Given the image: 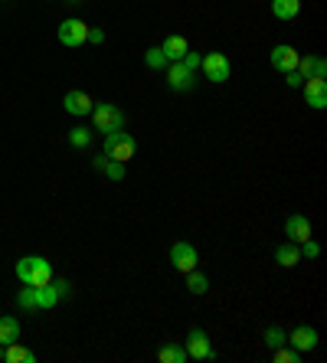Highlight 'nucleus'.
Listing matches in <instances>:
<instances>
[{"instance_id": "obj_1", "label": "nucleus", "mask_w": 327, "mask_h": 363, "mask_svg": "<svg viewBox=\"0 0 327 363\" xmlns=\"http://www.w3.org/2000/svg\"><path fill=\"white\" fill-rule=\"evenodd\" d=\"M17 278L23 285H50L52 282V265L43 255H23L17 262Z\"/></svg>"}, {"instance_id": "obj_2", "label": "nucleus", "mask_w": 327, "mask_h": 363, "mask_svg": "<svg viewBox=\"0 0 327 363\" xmlns=\"http://www.w3.org/2000/svg\"><path fill=\"white\" fill-rule=\"evenodd\" d=\"M135 150H138V141L131 138L125 128L105 135V144H101V154H105L108 161H118V164H128L131 157H135Z\"/></svg>"}, {"instance_id": "obj_3", "label": "nucleus", "mask_w": 327, "mask_h": 363, "mask_svg": "<svg viewBox=\"0 0 327 363\" xmlns=\"http://www.w3.org/2000/svg\"><path fill=\"white\" fill-rule=\"evenodd\" d=\"M92 121H95V131L112 135V131L125 128V112L118 105H112V101H99V105H92Z\"/></svg>"}, {"instance_id": "obj_4", "label": "nucleus", "mask_w": 327, "mask_h": 363, "mask_svg": "<svg viewBox=\"0 0 327 363\" xmlns=\"http://www.w3.org/2000/svg\"><path fill=\"white\" fill-rule=\"evenodd\" d=\"M59 43L69 46V50H76L82 43H88V23L86 20H79V17H69L59 23Z\"/></svg>"}, {"instance_id": "obj_5", "label": "nucleus", "mask_w": 327, "mask_h": 363, "mask_svg": "<svg viewBox=\"0 0 327 363\" xmlns=\"http://www.w3.org/2000/svg\"><path fill=\"white\" fill-rule=\"evenodd\" d=\"M167 86L174 88V92H190V88H197V72H190L180 59L167 63Z\"/></svg>"}, {"instance_id": "obj_6", "label": "nucleus", "mask_w": 327, "mask_h": 363, "mask_svg": "<svg viewBox=\"0 0 327 363\" xmlns=\"http://www.w3.org/2000/svg\"><path fill=\"white\" fill-rule=\"evenodd\" d=\"M301 88H304V101H308V105H311L315 112L327 108V75H315V79H304Z\"/></svg>"}, {"instance_id": "obj_7", "label": "nucleus", "mask_w": 327, "mask_h": 363, "mask_svg": "<svg viewBox=\"0 0 327 363\" xmlns=\"http://www.w3.org/2000/svg\"><path fill=\"white\" fill-rule=\"evenodd\" d=\"M187 357L190 360H213L216 353L210 347V337H206V331L203 327H193L187 334Z\"/></svg>"}, {"instance_id": "obj_8", "label": "nucleus", "mask_w": 327, "mask_h": 363, "mask_svg": "<svg viewBox=\"0 0 327 363\" xmlns=\"http://www.w3.org/2000/svg\"><path fill=\"white\" fill-rule=\"evenodd\" d=\"M200 69L206 72V79H210V82H226L229 72H232V66H229L226 52H210V56L203 59Z\"/></svg>"}, {"instance_id": "obj_9", "label": "nucleus", "mask_w": 327, "mask_h": 363, "mask_svg": "<svg viewBox=\"0 0 327 363\" xmlns=\"http://www.w3.org/2000/svg\"><path fill=\"white\" fill-rule=\"evenodd\" d=\"M170 262H174L177 272H190V268H197L200 255H197V249L190 242H174L170 246Z\"/></svg>"}, {"instance_id": "obj_10", "label": "nucleus", "mask_w": 327, "mask_h": 363, "mask_svg": "<svg viewBox=\"0 0 327 363\" xmlns=\"http://www.w3.org/2000/svg\"><path fill=\"white\" fill-rule=\"evenodd\" d=\"M298 59H301V52L288 46V43H281L272 50V66H275L278 72H291V69H298Z\"/></svg>"}, {"instance_id": "obj_11", "label": "nucleus", "mask_w": 327, "mask_h": 363, "mask_svg": "<svg viewBox=\"0 0 327 363\" xmlns=\"http://www.w3.org/2000/svg\"><path fill=\"white\" fill-rule=\"evenodd\" d=\"M92 105H95V101H92V95H88V92H66V99H63V108L69 115H76V118H82V115H92Z\"/></svg>"}, {"instance_id": "obj_12", "label": "nucleus", "mask_w": 327, "mask_h": 363, "mask_svg": "<svg viewBox=\"0 0 327 363\" xmlns=\"http://www.w3.org/2000/svg\"><path fill=\"white\" fill-rule=\"evenodd\" d=\"M288 344L295 347V351H301V353H311L317 347V331L315 327H308V324H301V327H295L288 334Z\"/></svg>"}, {"instance_id": "obj_13", "label": "nucleus", "mask_w": 327, "mask_h": 363, "mask_svg": "<svg viewBox=\"0 0 327 363\" xmlns=\"http://www.w3.org/2000/svg\"><path fill=\"white\" fill-rule=\"evenodd\" d=\"M285 236H288V242H298L301 246L304 239H311V223H308V216L295 213L285 219Z\"/></svg>"}, {"instance_id": "obj_14", "label": "nucleus", "mask_w": 327, "mask_h": 363, "mask_svg": "<svg viewBox=\"0 0 327 363\" xmlns=\"http://www.w3.org/2000/svg\"><path fill=\"white\" fill-rule=\"evenodd\" d=\"M295 72L301 79H315V75H327V59L324 56H301Z\"/></svg>"}, {"instance_id": "obj_15", "label": "nucleus", "mask_w": 327, "mask_h": 363, "mask_svg": "<svg viewBox=\"0 0 327 363\" xmlns=\"http://www.w3.org/2000/svg\"><path fill=\"white\" fill-rule=\"evenodd\" d=\"M275 262L281 268H295V265L301 262V252H298V242H281L275 249Z\"/></svg>"}, {"instance_id": "obj_16", "label": "nucleus", "mask_w": 327, "mask_h": 363, "mask_svg": "<svg viewBox=\"0 0 327 363\" xmlns=\"http://www.w3.org/2000/svg\"><path fill=\"white\" fill-rule=\"evenodd\" d=\"M161 50H164V56H167V63H177V59H184V52H187L190 46L184 37H167L161 43Z\"/></svg>"}, {"instance_id": "obj_17", "label": "nucleus", "mask_w": 327, "mask_h": 363, "mask_svg": "<svg viewBox=\"0 0 327 363\" xmlns=\"http://www.w3.org/2000/svg\"><path fill=\"white\" fill-rule=\"evenodd\" d=\"M3 360H7V363H37V353L26 351V347H20V340H13V344L3 347Z\"/></svg>"}, {"instance_id": "obj_18", "label": "nucleus", "mask_w": 327, "mask_h": 363, "mask_svg": "<svg viewBox=\"0 0 327 363\" xmlns=\"http://www.w3.org/2000/svg\"><path fill=\"white\" fill-rule=\"evenodd\" d=\"M92 167H95V170H101V174L108 177V180H115V184H118V180H125V164H118V161L95 157V161H92Z\"/></svg>"}, {"instance_id": "obj_19", "label": "nucleus", "mask_w": 327, "mask_h": 363, "mask_svg": "<svg viewBox=\"0 0 327 363\" xmlns=\"http://www.w3.org/2000/svg\"><path fill=\"white\" fill-rule=\"evenodd\" d=\"M33 298H37V311H50L52 304L59 301L52 285H33Z\"/></svg>"}, {"instance_id": "obj_20", "label": "nucleus", "mask_w": 327, "mask_h": 363, "mask_svg": "<svg viewBox=\"0 0 327 363\" xmlns=\"http://www.w3.org/2000/svg\"><path fill=\"white\" fill-rule=\"evenodd\" d=\"M272 13L278 20H295L301 13V0H272Z\"/></svg>"}, {"instance_id": "obj_21", "label": "nucleus", "mask_w": 327, "mask_h": 363, "mask_svg": "<svg viewBox=\"0 0 327 363\" xmlns=\"http://www.w3.org/2000/svg\"><path fill=\"white\" fill-rule=\"evenodd\" d=\"M13 340H20V321L17 317H0V344L7 347V344H13Z\"/></svg>"}, {"instance_id": "obj_22", "label": "nucleus", "mask_w": 327, "mask_h": 363, "mask_svg": "<svg viewBox=\"0 0 327 363\" xmlns=\"http://www.w3.org/2000/svg\"><path fill=\"white\" fill-rule=\"evenodd\" d=\"M157 360L161 363H184V360H190V357H187V347H180V344H164L161 351H157Z\"/></svg>"}, {"instance_id": "obj_23", "label": "nucleus", "mask_w": 327, "mask_h": 363, "mask_svg": "<svg viewBox=\"0 0 327 363\" xmlns=\"http://www.w3.org/2000/svg\"><path fill=\"white\" fill-rule=\"evenodd\" d=\"M187 288H190V295H206V291H210V278L203 275V272H197V268H190Z\"/></svg>"}, {"instance_id": "obj_24", "label": "nucleus", "mask_w": 327, "mask_h": 363, "mask_svg": "<svg viewBox=\"0 0 327 363\" xmlns=\"http://www.w3.org/2000/svg\"><path fill=\"white\" fill-rule=\"evenodd\" d=\"M144 66L148 69H167V56H164L161 46H151V50L144 52Z\"/></svg>"}, {"instance_id": "obj_25", "label": "nucleus", "mask_w": 327, "mask_h": 363, "mask_svg": "<svg viewBox=\"0 0 327 363\" xmlns=\"http://www.w3.org/2000/svg\"><path fill=\"white\" fill-rule=\"evenodd\" d=\"M69 144L79 150H86L88 144H92V131H88V128H72V131H69Z\"/></svg>"}, {"instance_id": "obj_26", "label": "nucleus", "mask_w": 327, "mask_h": 363, "mask_svg": "<svg viewBox=\"0 0 327 363\" xmlns=\"http://www.w3.org/2000/svg\"><path fill=\"white\" fill-rule=\"evenodd\" d=\"M265 344L275 351V347H281V344H288V334H285V331H281L278 324H272L268 331H265Z\"/></svg>"}, {"instance_id": "obj_27", "label": "nucleus", "mask_w": 327, "mask_h": 363, "mask_svg": "<svg viewBox=\"0 0 327 363\" xmlns=\"http://www.w3.org/2000/svg\"><path fill=\"white\" fill-rule=\"evenodd\" d=\"M301 357H304L301 351H288L285 344L275 347V363H301Z\"/></svg>"}, {"instance_id": "obj_28", "label": "nucleus", "mask_w": 327, "mask_h": 363, "mask_svg": "<svg viewBox=\"0 0 327 363\" xmlns=\"http://www.w3.org/2000/svg\"><path fill=\"white\" fill-rule=\"evenodd\" d=\"M17 304H20L23 311H37V298H33V285H26V288H20V295H17Z\"/></svg>"}, {"instance_id": "obj_29", "label": "nucleus", "mask_w": 327, "mask_h": 363, "mask_svg": "<svg viewBox=\"0 0 327 363\" xmlns=\"http://www.w3.org/2000/svg\"><path fill=\"white\" fill-rule=\"evenodd\" d=\"M298 252H301V259H317V255H321V246H317L315 239H304L301 246H298Z\"/></svg>"}, {"instance_id": "obj_30", "label": "nucleus", "mask_w": 327, "mask_h": 363, "mask_svg": "<svg viewBox=\"0 0 327 363\" xmlns=\"http://www.w3.org/2000/svg\"><path fill=\"white\" fill-rule=\"evenodd\" d=\"M180 63H184V66H187V69H190V72H197V69H200V66H203V56H200V52H184V59H180Z\"/></svg>"}, {"instance_id": "obj_31", "label": "nucleus", "mask_w": 327, "mask_h": 363, "mask_svg": "<svg viewBox=\"0 0 327 363\" xmlns=\"http://www.w3.org/2000/svg\"><path fill=\"white\" fill-rule=\"evenodd\" d=\"M50 285L56 288V295H59V298H66V295H72V285H69L66 278H52Z\"/></svg>"}, {"instance_id": "obj_32", "label": "nucleus", "mask_w": 327, "mask_h": 363, "mask_svg": "<svg viewBox=\"0 0 327 363\" xmlns=\"http://www.w3.org/2000/svg\"><path fill=\"white\" fill-rule=\"evenodd\" d=\"M88 43L101 46V43H105V30H99V26H88Z\"/></svg>"}, {"instance_id": "obj_33", "label": "nucleus", "mask_w": 327, "mask_h": 363, "mask_svg": "<svg viewBox=\"0 0 327 363\" xmlns=\"http://www.w3.org/2000/svg\"><path fill=\"white\" fill-rule=\"evenodd\" d=\"M285 75H288V86H291V88H301V82H304V79H301L298 72H295V69H291V72H285Z\"/></svg>"}, {"instance_id": "obj_34", "label": "nucleus", "mask_w": 327, "mask_h": 363, "mask_svg": "<svg viewBox=\"0 0 327 363\" xmlns=\"http://www.w3.org/2000/svg\"><path fill=\"white\" fill-rule=\"evenodd\" d=\"M0 360H3V344H0Z\"/></svg>"}, {"instance_id": "obj_35", "label": "nucleus", "mask_w": 327, "mask_h": 363, "mask_svg": "<svg viewBox=\"0 0 327 363\" xmlns=\"http://www.w3.org/2000/svg\"><path fill=\"white\" fill-rule=\"evenodd\" d=\"M69 3H86V0H69Z\"/></svg>"}]
</instances>
